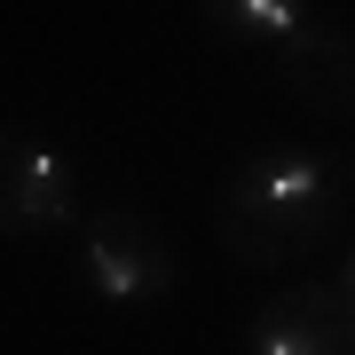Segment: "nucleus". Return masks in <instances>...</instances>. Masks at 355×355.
Returning <instances> with one entry per match:
<instances>
[{"label": "nucleus", "instance_id": "6", "mask_svg": "<svg viewBox=\"0 0 355 355\" xmlns=\"http://www.w3.org/2000/svg\"><path fill=\"white\" fill-rule=\"evenodd\" d=\"M198 16L229 48H277L300 16H316V0H198Z\"/></svg>", "mask_w": 355, "mask_h": 355}, {"label": "nucleus", "instance_id": "5", "mask_svg": "<svg viewBox=\"0 0 355 355\" xmlns=\"http://www.w3.org/2000/svg\"><path fill=\"white\" fill-rule=\"evenodd\" d=\"M245 355H355V308L331 284H284L253 308Z\"/></svg>", "mask_w": 355, "mask_h": 355}, {"label": "nucleus", "instance_id": "7", "mask_svg": "<svg viewBox=\"0 0 355 355\" xmlns=\"http://www.w3.org/2000/svg\"><path fill=\"white\" fill-rule=\"evenodd\" d=\"M331 292H340V300L355 308V245H347V253H340V277H331Z\"/></svg>", "mask_w": 355, "mask_h": 355}, {"label": "nucleus", "instance_id": "3", "mask_svg": "<svg viewBox=\"0 0 355 355\" xmlns=\"http://www.w3.org/2000/svg\"><path fill=\"white\" fill-rule=\"evenodd\" d=\"M268 71L308 119H324V127L355 119V24H340V16H300L268 48Z\"/></svg>", "mask_w": 355, "mask_h": 355}, {"label": "nucleus", "instance_id": "4", "mask_svg": "<svg viewBox=\"0 0 355 355\" xmlns=\"http://www.w3.org/2000/svg\"><path fill=\"white\" fill-rule=\"evenodd\" d=\"M64 221H79L71 158L40 135L0 127V237H48Z\"/></svg>", "mask_w": 355, "mask_h": 355}, {"label": "nucleus", "instance_id": "1", "mask_svg": "<svg viewBox=\"0 0 355 355\" xmlns=\"http://www.w3.org/2000/svg\"><path fill=\"white\" fill-rule=\"evenodd\" d=\"M347 229V190L308 142H261L221 174L214 190V245L253 277L316 261Z\"/></svg>", "mask_w": 355, "mask_h": 355}, {"label": "nucleus", "instance_id": "2", "mask_svg": "<svg viewBox=\"0 0 355 355\" xmlns=\"http://www.w3.org/2000/svg\"><path fill=\"white\" fill-rule=\"evenodd\" d=\"M71 284L103 308H158L182 292V245L166 221L135 214V205H103V214L79 221Z\"/></svg>", "mask_w": 355, "mask_h": 355}, {"label": "nucleus", "instance_id": "8", "mask_svg": "<svg viewBox=\"0 0 355 355\" xmlns=\"http://www.w3.org/2000/svg\"><path fill=\"white\" fill-rule=\"evenodd\" d=\"M331 174H340V190H347V205H355V150H331Z\"/></svg>", "mask_w": 355, "mask_h": 355}]
</instances>
